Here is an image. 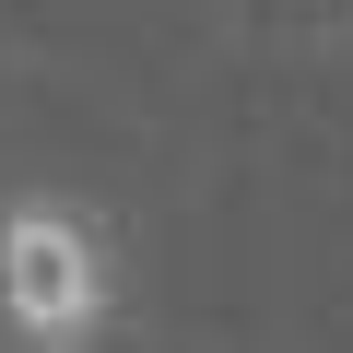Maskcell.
Here are the masks:
<instances>
[{"mask_svg": "<svg viewBox=\"0 0 353 353\" xmlns=\"http://www.w3.org/2000/svg\"><path fill=\"white\" fill-rule=\"evenodd\" d=\"M118 318V259H106V224L24 189L0 201V330L24 353H71Z\"/></svg>", "mask_w": 353, "mask_h": 353, "instance_id": "cell-1", "label": "cell"}]
</instances>
